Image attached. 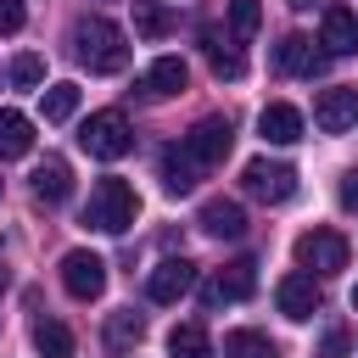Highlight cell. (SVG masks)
<instances>
[{
  "label": "cell",
  "instance_id": "1",
  "mask_svg": "<svg viewBox=\"0 0 358 358\" xmlns=\"http://www.w3.org/2000/svg\"><path fill=\"white\" fill-rule=\"evenodd\" d=\"M73 56H78L90 73H123L129 39H123V28L106 22V17H78V22H73Z\"/></svg>",
  "mask_w": 358,
  "mask_h": 358
},
{
  "label": "cell",
  "instance_id": "2",
  "mask_svg": "<svg viewBox=\"0 0 358 358\" xmlns=\"http://www.w3.org/2000/svg\"><path fill=\"white\" fill-rule=\"evenodd\" d=\"M140 218V196L129 179H95L90 201H84V224L101 229V235H123L129 224Z\"/></svg>",
  "mask_w": 358,
  "mask_h": 358
},
{
  "label": "cell",
  "instance_id": "3",
  "mask_svg": "<svg viewBox=\"0 0 358 358\" xmlns=\"http://www.w3.org/2000/svg\"><path fill=\"white\" fill-rule=\"evenodd\" d=\"M78 145H84L90 157H101V162H117V157L134 151V129H129V117H123L117 106H106V112H90V117H84Z\"/></svg>",
  "mask_w": 358,
  "mask_h": 358
},
{
  "label": "cell",
  "instance_id": "4",
  "mask_svg": "<svg viewBox=\"0 0 358 358\" xmlns=\"http://www.w3.org/2000/svg\"><path fill=\"white\" fill-rule=\"evenodd\" d=\"M229 145H235V129H229V117H201L185 140H179V151L207 173V168H218L224 157H229Z\"/></svg>",
  "mask_w": 358,
  "mask_h": 358
},
{
  "label": "cell",
  "instance_id": "5",
  "mask_svg": "<svg viewBox=\"0 0 358 358\" xmlns=\"http://www.w3.org/2000/svg\"><path fill=\"white\" fill-rule=\"evenodd\" d=\"M241 185L257 196V201H291L296 196V168L291 162H274V157H252L246 168H241Z\"/></svg>",
  "mask_w": 358,
  "mask_h": 358
},
{
  "label": "cell",
  "instance_id": "6",
  "mask_svg": "<svg viewBox=\"0 0 358 358\" xmlns=\"http://www.w3.org/2000/svg\"><path fill=\"white\" fill-rule=\"evenodd\" d=\"M296 268H308V274H336V268H347V241H341L336 229H308V235L296 241Z\"/></svg>",
  "mask_w": 358,
  "mask_h": 358
},
{
  "label": "cell",
  "instance_id": "7",
  "mask_svg": "<svg viewBox=\"0 0 358 358\" xmlns=\"http://www.w3.org/2000/svg\"><path fill=\"white\" fill-rule=\"evenodd\" d=\"M257 291V263L252 257H235L229 268H218L207 285H201V302L207 308H224V302H246Z\"/></svg>",
  "mask_w": 358,
  "mask_h": 358
},
{
  "label": "cell",
  "instance_id": "8",
  "mask_svg": "<svg viewBox=\"0 0 358 358\" xmlns=\"http://www.w3.org/2000/svg\"><path fill=\"white\" fill-rule=\"evenodd\" d=\"M62 285H67V296L95 302V296L106 291V263H101L95 252H67V257H62Z\"/></svg>",
  "mask_w": 358,
  "mask_h": 358
},
{
  "label": "cell",
  "instance_id": "9",
  "mask_svg": "<svg viewBox=\"0 0 358 358\" xmlns=\"http://www.w3.org/2000/svg\"><path fill=\"white\" fill-rule=\"evenodd\" d=\"M190 285H196V263H190V257H162V263L145 274V296H151V302H179Z\"/></svg>",
  "mask_w": 358,
  "mask_h": 358
},
{
  "label": "cell",
  "instance_id": "10",
  "mask_svg": "<svg viewBox=\"0 0 358 358\" xmlns=\"http://www.w3.org/2000/svg\"><path fill=\"white\" fill-rule=\"evenodd\" d=\"M313 123H319L324 134H347V129L358 123V90H347V84L319 90V101H313Z\"/></svg>",
  "mask_w": 358,
  "mask_h": 358
},
{
  "label": "cell",
  "instance_id": "11",
  "mask_svg": "<svg viewBox=\"0 0 358 358\" xmlns=\"http://www.w3.org/2000/svg\"><path fill=\"white\" fill-rule=\"evenodd\" d=\"M274 302H280V313L285 319H313L319 313V285H313V274H285L280 285H274Z\"/></svg>",
  "mask_w": 358,
  "mask_h": 358
},
{
  "label": "cell",
  "instance_id": "12",
  "mask_svg": "<svg viewBox=\"0 0 358 358\" xmlns=\"http://www.w3.org/2000/svg\"><path fill=\"white\" fill-rule=\"evenodd\" d=\"M196 224H201L207 235H218V241H241V235H246V213H241V201H229V196H213V201H201Z\"/></svg>",
  "mask_w": 358,
  "mask_h": 358
},
{
  "label": "cell",
  "instance_id": "13",
  "mask_svg": "<svg viewBox=\"0 0 358 358\" xmlns=\"http://www.w3.org/2000/svg\"><path fill=\"white\" fill-rule=\"evenodd\" d=\"M274 67L291 73V78H313L324 67V50H313V39H302V34H285L280 50H274Z\"/></svg>",
  "mask_w": 358,
  "mask_h": 358
},
{
  "label": "cell",
  "instance_id": "14",
  "mask_svg": "<svg viewBox=\"0 0 358 358\" xmlns=\"http://www.w3.org/2000/svg\"><path fill=\"white\" fill-rule=\"evenodd\" d=\"M257 134H263L268 145H296V140H302V112L285 106V101H268V106L257 112Z\"/></svg>",
  "mask_w": 358,
  "mask_h": 358
},
{
  "label": "cell",
  "instance_id": "15",
  "mask_svg": "<svg viewBox=\"0 0 358 358\" xmlns=\"http://www.w3.org/2000/svg\"><path fill=\"white\" fill-rule=\"evenodd\" d=\"M319 45H324V56H352L358 50V17L347 6H330L319 22Z\"/></svg>",
  "mask_w": 358,
  "mask_h": 358
},
{
  "label": "cell",
  "instance_id": "16",
  "mask_svg": "<svg viewBox=\"0 0 358 358\" xmlns=\"http://www.w3.org/2000/svg\"><path fill=\"white\" fill-rule=\"evenodd\" d=\"M185 78H190V73H185V62H179V56H157L140 90H145L151 101H162V95H179V90H185Z\"/></svg>",
  "mask_w": 358,
  "mask_h": 358
},
{
  "label": "cell",
  "instance_id": "17",
  "mask_svg": "<svg viewBox=\"0 0 358 358\" xmlns=\"http://www.w3.org/2000/svg\"><path fill=\"white\" fill-rule=\"evenodd\" d=\"M67 190H73V168H67L62 157H45V162L34 168V196H39V201H67Z\"/></svg>",
  "mask_w": 358,
  "mask_h": 358
},
{
  "label": "cell",
  "instance_id": "18",
  "mask_svg": "<svg viewBox=\"0 0 358 358\" xmlns=\"http://www.w3.org/2000/svg\"><path fill=\"white\" fill-rule=\"evenodd\" d=\"M196 179H201V168L179 151V145H168L162 151V185H168V196H185V190H196Z\"/></svg>",
  "mask_w": 358,
  "mask_h": 358
},
{
  "label": "cell",
  "instance_id": "19",
  "mask_svg": "<svg viewBox=\"0 0 358 358\" xmlns=\"http://www.w3.org/2000/svg\"><path fill=\"white\" fill-rule=\"evenodd\" d=\"M34 151V123L22 112H0V157H28Z\"/></svg>",
  "mask_w": 358,
  "mask_h": 358
},
{
  "label": "cell",
  "instance_id": "20",
  "mask_svg": "<svg viewBox=\"0 0 358 358\" xmlns=\"http://www.w3.org/2000/svg\"><path fill=\"white\" fill-rule=\"evenodd\" d=\"M134 34L140 39H168L173 34V11L162 0H134Z\"/></svg>",
  "mask_w": 358,
  "mask_h": 358
},
{
  "label": "cell",
  "instance_id": "21",
  "mask_svg": "<svg viewBox=\"0 0 358 358\" xmlns=\"http://www.w3.org/2000/svg\"><path fill=\"white\" fill-rule=\"evenodd\" d=\"M34 352L39 358H73V330L62 319H39L34 324Z\"/></svg>",
  "mask_w": 358,
  "mask_h": 358
},
{
  "label": "cell",
  "instance_id": "22",
  "mask_svg": "<svg viewBox=\"0 0 358 358\" xmlns=\"http://www.w3.org/2000/svg\"><path fill=\"white\" fill-rule=\"evenodd\" d=\"M168 352H173V358H213V341H207V330L190 319V324H173V330H168Z\"/></svg>",
  "mask_w": 358,
  "mask_h": 358
},
{
  "label": "cell",
  "instance_id": "23",
  "mask_svg": "<svg viewBox=\"0 0 358 358\" xmlns=\"http://www.w3.org/2000/svg\"><path fill=\"white\" fill-rule=\"evenodd\" d=\"M224 358H280V347L263 330H229L224 336Z\"/></svg>",
  "mask_w": 358,
  "mask_h": 358
},
{
  "label": "cell",
  "instance_id": "24",
  "mask_svg": "<svg viewBox=\"0 0 358 358\" xmlns=\"http://www.w3.org/2000/svg\"><path fill=\"white\" fill-rule=\"evenodd\" d=\"M39 106H45V123H67L73 112H78V84H50L45 95H39Z\"/></svg>",
  "mask_w": 358,
  "mask_h": 358
},
{
  "label": "cell",
  "instance_id": "25",
  "mask_svg": "<svg viewBox=\"0 0 358 358\" xmlns=\"http://www.w3.org/2000/svg\"><path fill=\"white\" fill-rule=\"evenodd\" d=\"M257 22H263V6L257 0H229V34L235 39H252Z\"/></svg>",
  "mask_w": 358,
  "mask_h": 358
},
{
  "label": "cell",
  "instance_id": "26",
  "mask_svg": "<svg viewBox=\"0 0 358 358\" xmlns=\"http://www.w3.org/2000/svg\"><path fill=\"white\" fill-rule=\"evenodd\" d=\"M140 336H145V319H140V313H117V319L106 324V341H112V347H129V341H140Z\"/></svg>",
  "mask_w": 358,
  "mask_h": 358
},
{
  "label": "cell",
  "instance_id": "27",
  "mask_svg": "<svg viewBox=\"0 0 358 358\" xmlns=\"http://www.w3.org/2000/svg\"><path fill=\"white\" fill-rule=\"evenodd\" d=\"M39 78H45V62H39L34 50H22V56L11 62V84H17V90H34Z\"/></svg>",
  "mask_w": 358,
  "mask_h": 358
},
{
  "label": "cell",
  "instance_id": "28",
  "mask_svg": "<svg viewBox=\"0 0 358 358\" xmlns=\"http://www.w3.org/2000/svg\"><path fill=\"white\" fill-rule=\"evenodd\" d=\"M213 73H218V78H241V73H246V56H241V50L213 45Z\"/></svg>",
  "mask_w": 358,
  "mask_h": 358
},
{
  "label": "cell",
  "instance_id": "29",
  "mask_svg": "<svg viewBox=\"0 0 358 358\" xmlns=\"http://www.w3.org/2000/svg\"><path fill=\"white\" fill-rule=\"evenodd\" d=\"M28 22V6L22 0H0V34H17Z\"/></svg>",
  "mask_w": 358,
  "mask_h": 358
},
{
  "label": "cell",
  "instance_id": "30",
  "mask_svg": "<svg viewBox=\"0 0 358 358\" xmlns=\"http://www.w3.org/2000/svg\"><path fill=\"white\" fill-rule=\"evenodd\" d=\"M347 347H352V341H347V330H324V341H319V352H313V358H347Z\"/></svg>",
  "mask_w": 358,
  "mask_h": 358
},
{
  "label": "cell",
  "instance_id": "31",
  "mask_svg": "<svg viewBox=\"0 0 358 358\" xmlns=\"http://www.w3.org/2000/svg\"><path fill=\"white\" fill-rule=\"evenodd\" d=\"M341 201H347V207H358V173H347V185H341Z\"/></svg>",
  "mask_w": 358,
  "mask_h": 358
},
{
  "label": "cell",
  "instance_id": "32",
  "mask_svg": "<svg viewBox=\"0 0 358 358\" xmlns=\"http://www.w3.org/2000/svg\"><path fill=\"white\" fill-rule=\"evenodd\" d=\"M291 6H296V11H308V6H313V0H291Z\"/></svg>",
  "mask_w": 358,
  "mask_h": 358
},
{
  "label": "cell",
  "instance_id": "33",
  "mask_svg": "<svg viewBox=\"0 0 358 358\" xmlns=\"http://www.w3.org/2000/svg\"><path fill=\"white\" fill-rule=\"evenodd\" d=\"M352 308H358V285H352Z\"/></svg>",
  "mask_w": 358,
  "mask_h": 358
},
{
  "label": "cell",
  "instance_id": "34",
  "mask_svg": "<svg viewBox=\"0 0 358 358\" xmlns=\"http://www.w3.org/2000/svg\"><path fill=\"white\" fill-rule=\"evenodd\" d=\"M0 285H6V274H0Z\"/></svg>",
  "mask_w": 358,
  "mask_h": 358
}]
</instances>
